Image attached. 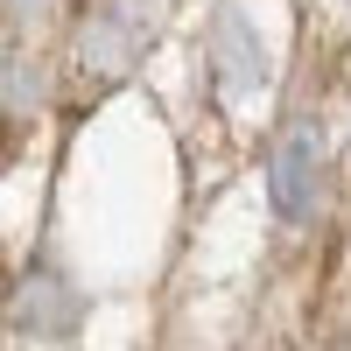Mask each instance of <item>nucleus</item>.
Returning <instances> with one entry per match:
<instances>
[{"label": "nucleus", "mask_w": 351, "mask_h": 351, "mask_svg": "<svg viewBox=\"0 0 351 351\" xmlns=\"http://www.w3.org/2000/svg\"><path fill=\"white\" fill-rule=\"evenodd\" d=\"M344 8H351V0H344Z\"/></svg>", "instance_id": "obj_4"}, {"label": "nucleus", "mask_w": 351, "mask_h": 351, "mask_svg": "<svg viewBox=\"0 0 351 351\" xmlns=\"http://www.w3.org/2000/svg\"><path fill=\"white\" fill-rule=\"evenodd\" d=\"M267 204H274L281 225L316 218V204H324V127L316 120L281 127L274 155H267Z\"/></svg>", "instance_id": "obj_1"}, {"label": "nucleus", "mask_w": 351, "mask_h": 351, "mask_svg": "<svg viewBox=\"0 0 351 351\" xmlns=\"http://www.w3.org/2000/svg\"><path fill=\"white\" fill-rule=\"evenodd\" d=\"M344 351H351V344H344Z\"/></svg>", "instance_id": "obj_5"}, {"label": "nucleus", "mask_w": 351, "mask_h": 351, "mask_svg": "<svg viewBox=\"0 0 351 351\" xmlns=\"http://www.w3.org/2000/svg\"><path fill=\"white\" fill-rule=\"evenodd\" d=\"M211 77H218L225 99H253L260 84H267V49H260V28H253L239 8H225V14L211 21Z\"/></svg>", "instance_id": "obj_3"}, {"label": "nucleus", "mask_w": 351, "mask_h": 351, "mask_svg": "<svg viewBox=\"0 0 351 351\" xmlns=\"http://www.w3.org/2000/svg\"><path fill=\"white\" fill-rule=\"evenodd\" d=\"M77 316H84V302H77L71 274H56V267H28V274L14 281V295H8V324H14L21 337H36V344L71 337Z\"/></svg>", "instance_id": "obj_2"}]
</instances>
